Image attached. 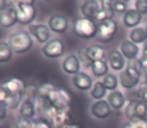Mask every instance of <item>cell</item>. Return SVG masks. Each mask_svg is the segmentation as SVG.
I'll use <instances>...</instances> for the list:
<instances>
[{"label":"cell","mask_w":147,"mask_h":128,"mask_svg":"<svg viewBox=\"0 0 147 128\" xmlns=\"http://www.w3.org/2000/svg\"><path fill=\"white\" fill-rule=\"evenodd\" d=\"M48 27L51 31L57 34H63L68 29V20L65 16L54 14L48 20Z\"/></svg>","instance_id":"cell-10"},{"label":"cell","mask_w":147,"mask_h":128,"mask_svg":"<svg viewBox=\"0 0 147 128\" xmlns=\"http://www.w3.org/2000/svg\"><path fill=\"white\" fill-rule=\"evenodd\" d=\"M138 120L139 119H136V120L128 121L127 123L124 124L123 128H138Z\"/></svg>","instance_id":"cell-42"},{"label":"cell","mask_w":147,"mask_h":128,"mask_svg":"<svg viewBox=\"0 0 147 128\" xmlns=\"http://www.w3.org/2000/svg\"><path fill=\"white\" fill-rule=\"evenodd\" d=\"M28 32L41 44H46L50 41V29L45 24H31L28 27Z\"/></svg>","instance_id":"cell-8"},{"label":"cell","mask_w":147,"mask_h":128,"mask_svg":"<svg viewBox=\"0 0 147 128\" xmlns=\"http://www.w3.org/2000/svg\"><path fill=\"white\" fill-rule=\"evenodd\" d=\"M120 49H121V53L123 54V56L126 57L128 60L136 59L138 53H139V48H138V46L135 43H133L130 40L123 41L121 46H120Z\"/></svg>","instance_id":"cell-17"},{"label":"cell","mask_w":147,"mask_h":128,"mask_svg":"<svg viewBox=\"0 0 147 128\" xmlns=\"http://www.w3.org/2000/svg\"><path fill=\"white\" fill-rule=\"evenodd\" d=\"M143 72L140 60L137 58L133 60H129L127 67L124 71H122L119 75L120 84L125 89H132L138 84L140 80V76Z\"/></svg>","instance_id":"cell-1"},{"label":"cell","mask_w":147,"mask_h":128,"mask_svg":"<svg viewBox=\"0 0 147 128\" xmlns=\"http://www.w3.org/2000/svg\"><path fill=\"white\" fill-rule=\"evenodd\" d=\"M64 51H65L64 43L58 38L51 39V40L49 41V42H47L42 48L43 54H44L47 58H50V59L61 57L62 55L64 54Z\"/></svg>","instance_id":"cell-7"},{"label":"cell","mask_w":147,"mask_h":128,"mask_svg":"<svg viewBox=\"0 0 147 128\" xmlns=\"http://www.w3.org/2000/svg\"><path fill=\"white\" fill-rule=\"evenodd\" d=\"M62 68L67 74L70 75H76L79 73L80 70V61L78 57L74 54L68 55L62 63Z\"/></svg>","instance_id":"cell-15"},{"label":"cell","mask_w":147,"mask_h":128,"mask_svg":"<svg viewBox=\"0 0 147 128\" xmlns=\"http://www.w3.org/2000/svg\"><path fill=\"white\" fill-rule=\"evenodd\" d=\"M8 95H9V94H8L7 92H6L5 90L0 86V103H5Z\"/></svg>","instance_id":"cell-43"},{"label":"cell","mask_w":147,"mask_h":128,"mask_svg":"<svg viewBox=\"0 0 147 128\" xmlns=\"http://www.w3.org/2000/svg\"><path fill=\"white\" fill-rule=\"evenodd\" d=\"M103 7V0H89L85 1L81 5V12L85 18L91 19L94 21L97 14L100 12V10Z\"/></svg>","instance_id":"cell-9"},{"label":"cell","mask_w":147,"mask_h":128,"mask_svg":"<svg viewBox=\"0 0 147 128\" xmlns=\"http://www.w3.org/2000/svg\"><path fill=\"white\" fill-rule=\"evenodd\" d=\"M135 10L140 14L147 13V0H137L135 1Z\"/></svg>","instance_id":"cell-37"},{"label":"cell","mask_w":147,"mask_h":128,"mask_svg":"<svg viewBox=\"0 0 147 128\" xmlns=\"http://www.w3.org/2000/svg\"><path fill=\"white\" fill-rule=\"evenodd\" d=\"M63 128H83V126L81 124H78V123H70Z\"/></svg>","instance_id":"cell-46"},{"label":"cell","mask_w":147,"mask_h":128,"mask_svg":"<svg viewBox=\"0 0 147 128\" xmlns=\"http://www.w3.org/2000/svg\"><path fill=\"white\" fill-rule=\"evenodd\" d=\"M142 19V15L138 11H136L135 9H129L127 10L123 17V23L126 27L133 28L138 25L140 23Z\"/></svg>","instance_id":"cell-19"},{"label":"cell","mask_w":147,"mask_h":128,"mask_svg":"<svg viewBox=\"0 0 147 128\" xmlns=\"http://www.w3.org/2000/svg\"><path fill=\"white\" fill-rule=\"evenodd\" d=\"M8 43L14 53L22 54L32 48L33 39L28 31L19 30V31H16L10 35L8 38Z\"/></svg>","instance_id":"cell-2"},{"label":"cell","mask_w":147,"mask_h":128,"mask_svg":"<svg viewBox=\"0 0 147 128\" xmlns=\"http://www.w3.org/2000/svg\"><path fill=\"white\" fill-rule=\"evenodd\" d=\"M36 119L32 118H23V117H20L17 120V128H36L37 125Z\"/></svg>","instance_id":"cell-34"},{"label":"cell","mask_w":147,"mask_h":128,"mask_svg":"<svg viewBox=\"0 0 147 128\" xmlns=\"http://www.w3.org/2000/svg\"><path fill=\"white\" fill-rule=\"evenodd\" d=\"M36 105L35 102L32 100H28V99H24L22 101L21 105L19 107V115L20 117L23 118H34L35 114H36Z\"/></svg>","instance_id":"cell-18"},{"label":"cell","mask_w":147,"mask_h":128,"mask_svg":"<svg viewBox=\"0 0 147 128\" xmlns=\"http://www.w3.org/2000/svg\"><path fill=\"white\" fill-rule=\"evenodd\" d=\"M146 31H147V26H146Z\"/></svg>","instance_id":"cell-49"},{"label":"cell","mask_w":147,"mask_h":128,"mask_svg":"<svg viewBox=\"0 0 147 128\" xmlns=\"http://www.w3.org/2000/svg\"><path fill=\"white\" fill-rule=\"evenodd\" d=\"M147 115V105L142 101H136L135 104V116L136 119H145Z\"/></svg>","instance_id":"cell-33"},{"label":"cell","mask_w":147,"mask_h":128,"mask_svg":"<svg viewBox=\"0 0 147 128\" xmlns=\"http://www.w3.org/2000/svg\"><path fill=\"white\" fill-rule=\"evenodd\" d=\"M91 113L98 119H105L110 115L111 106L105 100H98L91 106Z\"/></svg>","instance_id":"cell-12"},{"label":"cell","mask_w":147,"mask_h":128,"mask_svg":"<svg viewBox=\"0 0 147 128\" xmlns=\"http://www.w3.org/2000/svg\"><path fill=\"white\" fill-rule=\"evenodd\" d=\"M88 55L91 60L94 61H105L106 62V51L104 48L98 45H91L88 47Z\"/></svg>","instance_id":"cell-22"},{"label":"cell","mask_w":147,"mask_h":128,"mask_svg":"<svg viewBox=\"0 0 147 128\" xmlns=\"http://www.w3.org/2000/svg\"><path fill=\"white\" fill-rule=\"evenodd\" d=\"M135 104L136 101H129V104L127 105L125 110V114L126 117L129 119V121L132 120H136V116H135Z\"/></svg>","instance_id":"cell-35"},{"label":"cell","mask_w":147,"mask_h":128,"mask_svg":"<svg viewBox=\"0 0 147 128\" xmlns=\"http://www.w3.org/2000/svg\"><path fill=\"white\" fill-rule=\"evenodd\" d=\"M142 66V70L145 74H147V55H142V57L139 59Z\"/></svg>","instance_id":"cell-41"},{"label":"cell","mask_w":147,"mask_h":128,"mask_svg":"<svg viewBox=\"0 0 147 128\" xmlns=\"http://www.w3.org/2000/svg\"><path fill=\"white\" fill-rule=\"evenodd\" d=\"M77 57L79 59L80 63L86 68H89L92 66L93 61L90 59L88 55V47H80L77 50Z\"/></svg>","instance_id":"cell-28"},{"label":"cell","mask_w":147,"mask_h":128,"mask_svg":"<svg viewBox=\"0 0 147 128\" xmlns=\"http://www.w3.org/2000/svg\"><path fill=\"white\" fill-rule=\"evenodd\" d=\"M106 91L107 89L104 87L102 82H96L94 87L91 90V96H92V98L96 99L97 101L101 100L103 97L106 95Z\"/></svg>","instance_id":"cell-30"},{"label":"cell","mask_w":147,"mask_h":128,"mask_svg":"<svg viewBox=\"0 0 147 128\" xmlns=\"http://www.w3.org/2000/svg\"><path fill=\"white\" fill-rule=\"evenodd\" d=\"M143 55H147V41L144 43L143 46Z\"/></svg>","instance_id":"cell-47"},{"label":"cell","mask_w":147,"mask_h":128,"mask_svg":"<svg viewBox=\"0 0 147 128\" xmlns=\"http://www.w3.org/2000/svg\"><path fill=\"white\" fill-rule=\"evenodd\" d=\"M18 23L21 25H31L37 14V9L34 6V1H18L17 2Z\"/></svg>","instance_id":"cell-3"},{"label":"cell","mask_w":147,"mask_h":128,"mask_svg":"<svg viewBox=\"0 0 147 128\" xmlns=\"http://www.w3.org/2000/svg\"><path fill=\"white\" fill-rule=\"evenodd\" d=\"M72 83L77 89L82 90V91H86L92 87V79L84 72H79L76 75H74Z\"/></svg>","instance_id":"cell-16"},{"label":"cell","mask_w":147,"mask_h":128,"mask_svg":"<svg viewBox=\"0 0 147 128\" xmlns=\"http://www.w3.org/2000/svg\"><path fill=\"white\" fill-rule=\"evenodd\" d=\"M55 88L56 87L51 83H43L42 85H40L38 87V90H37V97L40 99L47 100L49 95L51 94V92H52Z\"/></svg>","instance_id":"cell-29"},{"label":"cell","mask_w":147,"mask_h":128,"mask_svg":"<svg viewBox=\"0 0 147 128\" xmlns=\"http://www.w3.org/2000/svg\"><path fill=\"white\" fill-rule=\"evenodd\" d=\"M143 85L147 88V74H145V81H144V84H143Z\"/></svg>","instance_id":"cell-48"},{"label":"cell","mask_w":147,"mask_h":128,"mask_svg":"<svg viewBox=\"0 0 147 128\" xmlns=\"http://www.w3.org/2000/svg\"><path fill=\"white\" fill-rule=\"evenodd\" d=\"M36 128H52V126H51L50 124H48L47 122H45V121L41 120V119H38Z\"/></svg>","instance_id":"cell-44"},{"label":"cell","mask_w":147,"mask_h":128,"mask_svg":"<svg viewBox=\"0 0 147 128\" xmlns=\"http://www.w3.org/2000/svg\"><path fill=\"white\" fill-rule=\"evenodd\" d=\"M138 97H139L140 101L144 102L147 105V88L144 85L138 89Z\"/></svg>","instance_id":"cell-38"},{"label":"cell","mask_w":147,"mask_h":128,"mask_svg":"<svg viewBox=\"0 0 147 128\" xmlns=\"http://www.w3.org/2000/svg\"><path fill=\"white\" fill-rule=\"evenodd\" d=\"M114 12L115 11L112 8L111 1H104V0H103V7H102V9L100 10V12L97 14L94 21L101 23V22L106 21V20L112 19V17L114 16Z\"/></svg>","instance_id":"cell-21"},{"label":"cell","mask_w":147,"mask_h":128,"mask_svg":"<svg viewBox=\"0 0 147 128\" xmlns=\"http://www.w3.org/2000/svg\"><path fill=\"white\" fill-rule=\"evenodd\" d=\"M130 41L135 43L136 45L139 43H145L147 41V31L146 28L136 27L130 32Z\"/></svg>","instance_id":"cell-24"},{"label":"cell","mask_w":147,"mask_h":128,"mask_svg":"<svg viewBox=\"0 0 147 128\" xmlns=\"http://www.w3.org/2000/svg\"><path fill=\"white\" fill-rule=\"evenodd\" d=\"M0 128H2V126H0Z\"/></svg>","instance_id":"cell-50"},{"label":"cell","mask_w":147,"mask_h":128,"mask_svg":"<svg viewBox=\"0 0 147 128\" xmlns=\"http://www.w3.org/2000/svg\"><path fill=\"white\" fill-rule=\"evenodd\" d=\"M91 70L96 77H105L108 73V66L105 61H94L91 66Z\"/></svg>","instance_id":"cell-27"},{"label":"cell","mask_w":147,"mask_h":128,"mask_svg":"<svg viewBox=\"0 0 147 128\" xmlns=\"http://www.w3.org/2000/svg\"><path fill=\"white\" fill-rule=\"evenodd\" d=\"M7 110L8 108L4 103H0V121L5 119L7 117Z\"/></svg>","instance_id":"cell-40"},{"label":"cell","mask_w":147,"mask_h":128,"mask_svg":"<svg viewBox=\"0 0 147 128\" xmlns=\"http://www.w3.org/2000/svg\"><path fill=\"white\" fill-rule=\"evenodd\" d=\"M112 8L114 11L119 12V13H124L127 12V2L126 1H111Z\"/></svg>","instance_id":"cell-36"},{"label":"cell","mask_w":147,"mask_h":128,"mask_svg":"<svg viewBox=\"0 0 147 128\" xmlns=\"http://www.w3.org/2000/svg\"><path fill=\"white\" fill-rule=\"evenodd\" d=\"M13 50L9 43L5 41H0V63H6L13 57Z\"/></svg>","instance_id":"cell-25"},{"label":"cell","mask_w":147,"mask_h":128,"mask_svg":"<svg viewBox=\"0 0 147 128\" xmlns=\"http://www.w3.org/2000/svg\"><path fill=\"white\" fill-rule=\"evenodd\" d=\"M23 100L24 99H23L22 93L9 94L4 104H5L6 107H7L8 109H10V110H15V109H17L18 107H20V105H21V103Z\"/></svg>","instance_id":"cell-26"},{"label":"cell","mask_w":147,"mask_h":128,"mask_svg":"<svg viewBox=\"0 0 147 128\" xmlns=\"http://www.w3.org/2000/svg\"><path fill=\"white\" fill-rule=\"evenodd\" d=\"M37 90H38V87H36L35 85H32V84L31 85H26L23 92H22L23 99L35 101V99L37 97Z\"/></svg>","instance_id":"cell-32"},{"label":"cell","mask_w":147,"mask_h":128,"mask_svg":"<svg viewBox=\"0 0 147 128\" xmlns=\"http://www.w3.org/2000/svg\"><path fill=\"white\" fill-rule=\"evenodd\" d=\"M12 1H6V0H0V12L5 11L6 9L12 7Z\"/></svg>","instance_id":"cell-39"},{"label":"cell","mask_w":147,"mask_h":128,"mask_svg":"<svg viewBox=\"0 0 147 128\" xmlns=\"http://www.w3.org/2000/svg\"><path fill=\"white\" fill-rule=\"evenodd\" d=\"M108 61L111 68L113 70H116V71L122 70V68L125 65V58H124L123 54L118 50H113L109 53Z\"/></svg>","instance_id":"cell-20"},{"label":"cell","mask_w":147,"mask_h":128,"mask_svg":"<svg viewBox=\"0 0 147 128\" xmlns=\"http://www.w3.org/2000/svg\"><path fill=\"white\" fill-rule=\"evenodd\" d=\"M102 83L107 90H114L118 85V79L114 74H107L103 79Z\"/></svg>","instance_id":"cell-31"},{"label":"cell","mask_w":147,"mask_h":128,"mask_svg":"<svg viewBox=\"0 0 147 128\" xmlns=\"http://www.w3.org/2000/svg\"><path fill=\"white\" fill-rule=\"evenodd\" d=\"M107 102L109 103L112 108L114 109H120L125 104V97L120 91H112L108 95V100Z\"/></svg>","instance_id":"cell-23"},{"label":"cell","mask_w":147,"mask_h":128,"mask_svg":"<svg viewBox=\"0 0 147 128\" xmlns=\"http://www.w3.org/2000/svg\"><path fill=\"white\" fill-rule=\"evenodd\" d=\"M25 84L20 78L13 77L8 79L7 81L3 82L1 87L7 92L8 94H19L22 93L25 88Z\"/></svg>","instance_id":"cell-14"},{"label":"cell","mask_w":147,"mask_h":128,"mask_svg":"<svg viewBox=\"0 0 147 128\" xmlns=\"http://www.w3.org/2000/svg\"><path fill=\"white\" fill-rule=\"evenodd\" d=\"M48 102L51 106L58 110L70 108V102H71V97L67 90L63 88H55L48 97Z\"/></svg>","instance_id":"cell-5"},{"label":"cell","mask_w":147,"mask_h":128,"mask_svg":"<svg viewBox=\"0 0 147 128\" xmlns=\"http://www.w3.org/2000/svg\"><path fill=\"white\" fill-rule=\"evenodd\" d=\"M98 25L96 22L88 18H79L74 23V33L83 39H91L96 37Z\"/></svg>","instance_id":"cell-4"},{"label":"cell","mask_w":147,"mask_h":128,"mask_svg":"<svg viewBox=\"0 0 147 128\" xmlns=\"http://www.w3.org/2000/svg\"><path fill=\"white\" fill-rule=\"evenodd\" d=\"M18 23L17 10L14 7H10L5 11L0 12V26L3 28H11Z\"/></svg>","instance_id":"cell-11"},{"label":"cell","mask_w":147,"mask_h":128,"mask_svg":"<svg viewBox=\"0 0 147 128\" xmlns=\"http://www.w3.org/2000/svg\"><path fill=\"white\" fill-rule=\"evenodd\" d=\"M117 23L113 19L106 20L98 24L96 38L102 43L110 42L117 32Z\"/></svg>","instance_id":"cell-6"},{"label":"cell","mask_w":147,"mask_h":128,"mask_svg":"<svg viewBox=\"0 0 147 128\" xmlns=\"http://www.w3.org/2000/svg\"><path fill=\"white\" fill-rule=\"evenodd\" d=\"M138 128H147V119H139Z\"/></svg>","instance_id":"cell-45"},{"label":"cell","mask_w":147,"mask_h":128,"mask_svg":"<svg viewBox=\"0 0 147 128\" xmlns=\"http://www.w3.org/2000/svg\"><path fill=\"white\" fill-rule=\"evenodd\" d=\"M71 118L72 115L70 108L63 109V110H57L56 114H55L50 125L52 126V128H63L66 125L72 123Z\"/></svg>","instance_id":"cell-13"}]
</instances>
